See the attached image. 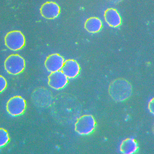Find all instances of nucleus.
I'll use <instances>...</instances> for the list:
<instances>
[{
  "instance_id": "3",
  "label": "nucleus",
  "mask_w": 154,
  "mask_h": 154,
  "mask_svg": "<svg viewBox=\"0 0 154 154\" xmlns=\"http://www.w3.org/2000/svg\"><path fill=\"white\" fill-rule=\"evenodd\" d=\"M7 47L12 51L20 50L25 45L26 40L23 34L19 30L10 31L5 38Z\"/></svg>"
},
{
  "instance_id": "12",
  "label": "nucleus",
  "mask_w": 154,
  "mask_h": 154,
  "mask_svg": "<svg viewBox=\"0 0 154 154\" xmlns=\"http://www.w3.org/2000/svg\"><path fill=\"white\" fill-rule=\"evenodd\" d=\"M85 27L90 33H97L101 29L102 23L99 18L91 17L86 21L85 23Z\"/></svg>"
},
{
  "instance_id": "2",
  "label": "nucleus",
  "mask_w": 154,
  "mask_h": 154,
  "mask_svg": "<svg viewBox=\"0 0 154 154\" xmlns=\"http://www.w3.org/2000/svg\"><path fill=\"white\" fill-rule=\"evenodd\" d=\"M5 68L8 73L17 75L22 73L25 68V61L18 54H12L7 58L5 62Z\"/></svg>"
},
{
  "instance_id": "11",
  "label": "nucleus",
  "mask_w": 154,
  "mask_h": 154,
  "mask_svg": "<svg viewBox=\"0 0 154 154\" xmlns=\"http://www.w3.org/2000/svg\"><path fill=\"white\" fill-rule=\"evenodd\" d=\"M138 149L137 143L134 139H127L124 140L120 146L122 152L125 154H132L136 152Z\"/></svg>"
},
{
  "instance_id": "8",
  "label": "nucleus",
  "mask_w": 154,
  "mask_h": 154,
  "mask_svg": "<svg viewBox=\"0 0 154 154\" xmlns=\"http://www.w3.org/2000/svg\"><path fill=\"white\" fill-rule=\"evenodd\" d=\"M41 13L43 17L52 20L57 17L60 12V8L58 5L52 2L44 4L40 9Z\"/></svg>"
},
{
  "instance_id": "1",
  "label": "nucleus",
  "mask_w": 154,
  "mask_h": 154,
  "mask_svg": "<svg viewBox=\"0 0 154 154\" xmlns=\"http://www.w3.org/2000/svg\"><path fill=\"white\" fill-rule=\"evenodd\" d=\"M131 85L124 80L116 81L110 87L111 96L119 101L126 99L131 95Z\"/></svg>"
},
{
  "instance_id": "15",
  "label": "nucleus",
  "mask_w": 154,
  "mask_h": 154,
  "mask_svg": "<svg viewBox=\"0 0 154 154\" xmlns=\"http://www.w3.org/2000/svg\"><path fill=\"white\" fill-rule=\"evenodd\" d=\"M108 2H110L111 3L117 4L120 2L122 0H107Z\"/></svg>"
},
{
  "instance_id": "13",
  "label": "nucleus",
  "mask_w": 154,
  "mask_h": 154,
  "mask_svg": "<svg viewBox=\"0 0 154 154\" xmlns=\"http://www.w3.org/2000/svg\"><path fill=\"white\" fill-rule=\"evenodd\" d=\"M10 141L8 133L6 130L0 128V148L4 147Z\"/></svg>"
},
{
  "instance_id": "14",
  "label": "nucleus",
  "mask_w": 154,
  "mask_h": 154,
  "mask_svg": "<svg viewBox=\"0 0 154 154\" xmlns=\"http://www.w3.org/2000/svg\"><path fill=\"white\" fill-rule=\"evenodd\" d=\"M7 86V82L5 78L0 75V93H2L6 89Z\"/></svg>"
},
{
  "instance_id": "7",
  "label": "nucleus",
  "mask_w": 154,
  "mask_h": 154,
  "mask_svg": "<svg viewBox=\"0 0 154 154\" xmlns=\"http://www.w3.org/2000/svg\"><path fill=\"white\" fill-rule=\"evenodd\" d=\"M64 62V58L60 54H53L48 57L45 65L47 71L52 73L61 70Z\"/></svg>"
},
{
  "instance_id": "9",
  "label": "nucleus",
  "mask_w": 154,
  "mask_h": 154,
  "mask_svg": "<svg viewBox=\"0 0 154 154\" xmlns=\"http://www.w3.org/2000/svg\"><path fill=\"white\" fill-rule=\"evenodd\" d=\"M61 70L67 78L74 79L79 74L80 67L76 61L68 60L64 62Z\"/></svg>"
},
{
  "instance_id": "6",
  "label": "nucleus",
  "mask_w": 154,
  "mask_h": 154,
  "mask_svg": "<svg viewBox=\"0 0 154 154\" xmlns=\"http://www.w3.org/2000/svg\"><path fill=\"white\" fill-rule=\"evenodd\" d=\"M48 84L55 89H60L65 87L68 83V78L62 71L52 72L48 77Z\"/></svg>"
},
{
  "instance_id": "10",
  "label": "nucleus",
  "mask_w": 154,
  "mask_h": 154,
  "mask_svg": "<svg viewBox=\"0 0 154 154\" xmlns=\"http://www.w3.org/2000/svg\"><path fill=\"white\" fill-rule=\"evenodd\" d=\"M104 18L107 23L112 27H118L121 24L122 19L120 14L114 8H108L105 11Z\"/></svg>"
},
{
  "instance_id": "4",
  "label": "nucleus",
  "mask_w": 154,
  "mask_h": 154,
  "mask_svg": "<svg viewBox=\"0 0 154 154\" xmlns=\"http://www.w3.org/2000/svg\"><path fill=\"white\" fill-rule=\"evenodd\" d=\"M96 125V121L93 116L85 115L78 120L75 125V130L79 134L87 135L94 132Z\"/></svg>"
},
{
  "instance_id": "5",
  "label": "nucleus",
  "mask_w": 154,
  "mask_h": 154,
  "mask_svg": "<svg viewBox=\"0 0 154 154\" xmlns=\"http://www.w3.org/2000/svg\"><path fill=\"white\" fill-rule=\"evenodd\" d=\"M26 108V101L20 96L12 97L8 101L6 104L7 111L12 116H18L22 115Z\"/></svg>"
}]
</instances>
